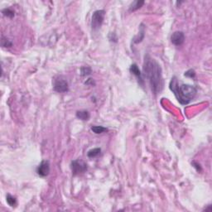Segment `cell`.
I'll use <instances>...</instances> for the list:
<instances>
[{"mask_svg": "<svg viewBox=\"0 0 212 212\" xmlns=\"http://www.w3.org/2000/svg\"><path fill=\"white\" fill-rule=\"evenodd\" d=\"M143 71L154 95L161 92L163 88V80L162 68L158 62L147 54L144 56Z\"/></svg>", "mask_w": 212, "mask_h": 212, "instance_id": "6da1fadb", "label": "cell"}, {"mask_svg": "<svg viewBox=\"0 0 212 212\" xmlns=\"http://www.w3.org/2000/svg\"><path fill=\"white\" fill-rule=\"evenodd\" d=\"M169 88L178 102L183 105L188 104L193 100L197 94V89L195 86L187 84H180L176 76H173L171 80Z\"/></svg>", "mask_w": 212, "mask_h": 212, "instance_id": "7a4b0ae2", "label": "cell"}, {"mask_svg": "<svg viewBox=\"0 0 212 212\" xmlns=\"http://www.w3.org/2000/svg\"><path fill=\"white\" fill-rule=\"evenodd\" d=\"M104 16H105L104 10H96L93 13L92 19H91V27L93 30L97 31L100 28L103 24Z\"/></svg>", "mask_w": 212, "mask_h": 212, "instance_id": "3957f363", "label": "cell"}, {"mask_svg": "<svg viewBox=\"0 0 212 212\" xmlns=\"http://www.w3.org/2000/svg\"><path fill=\"white\" fill-rule=\"evenodd\" d=\"M53 90L57 93H66L69 90V85L66 78L57 76L53 81Z\"/></svg>", "mask_w": 212, "mask_h": 212, "instance_id": "277c9868", "label": "cell"}, {"mask_svg": "<svg viewBox=\"0 0 212 212\" xmlns=\"http://www.w3.org/2000/svg\"><path fill=\"white\" fill-rule=\"evenodd\" d=\"M71 168L72 174L74 176L79 175L81 173H84L87 171V164L82 160L76 159L72 161L71 163Z\"/></svg>", "mask_w": 212, "mask_h": 212, "instance_id": "5b68a950", "label": "cell"}, {"mask_svg": "<svg viewBox=\"0 0 212 212\" xmlns=\"http://www.w3.org/2000/svg\"><path fill=\"white\" fill-rule=\"evenodd\" d=\"M50 172V162L47 160H43L37 168V173L40 177H45Z\"/></svg>", "mask_w": 212, "mask_h": 212, "instance_id": "8992f818", "label": "cell"}, {"mask_svg": "<svg viewBox=\"0 0 212 212\" xmlns=\"http://www.w3.org/2000/svg\"><path fill=\"white\" fill-rule=\"evenodd\" d=\"M185 41V35L181 31H177V32H173L171 37V42L173 45L177 46H181L184 43Z\"/></svg>", "mask_w": 212, "mask_h": 212, "instance_id": "52a82bcc", "label": "cell"}, {"mask_svg": "<svg viewBox=\"0 0 212 212\" xmlns=\"http://www.w3.org/2000/svg\"><path fill=\"white\" fill-rule=\"evenodd\" d=\"M129 71L135 75L137 78H138V83L140 84L142 86H143V84H144V80L143 79V76H142V73H141L140 70L138 68V66L137 64H132L129 68Z\"/></svg>", "mask_w": 212, "mask_h": 212, "instance_id": "ba28073f", "label": "cell"}, {"mask_svg": "<svg viewBox=\"0 0 212 212\" xmlns=\"http://www.w3.org/2000/svg\"><path fill=\"white\" fill-rule=\"evenodd\" d=\"M76 117L80 120L83 121H87L90 119V113L87 110H80L76 112Z\"/></svg>", "mask_w": 212, "mask_h": 212, "instance_id": "9c48e42d", "label": "cell"}, {"mask_svg": "<svg viewBox=\"0 0 212 212\" xmlns=\"http://www.w3.org/2000/svg\"><path fill=\"white\" fill-rule=\"evenodd\" d=\"M143 4H144V1H139V0H138V1H134V2L130 5L128 10H129V12H134V11L139 9Z\"/></svg>", "mask_w": 212, "mask_h": 212, "instance_id": "30bf717a", "label": "cell"}, {"mask_svg": "<svg viewBox=\"0 0 212 212\" xmlns=\"http://www.w3.org/2000/svg\"><path fill=\"white\" fill-rule=\"evenodd\" d=\"M101 153V149L100 148H96V149H93L91 150L87 153L88 157L90 158H93V157H96L99 156Z\"/></svg>", "mask_w": 212, "mask_h": 212, "instance_id": "8fae6325", "label": "cell"}, {"mask_svg": "<svg viewBox=\"0 0 212 212\" xmlns=\"http://www.w3.org/2000/svg\"><path fill=\"white\" fill-rule=\"evenodd\" d=\"M90 129L93 132H95L96 134H100V133H102L104 132H107L108 131V128L103 127V126H92L90 128Z\"/></svg>", "mask_w": 212, "mask_h": 212, "instance_id": "7c38bea8", "label": "cell"}, {"mask_svg": "<svg viewBox=\"0 0 212 212\" xmlns=\"http://www.w3.org/2000/svg\"><path fill=\"white\" fill-rule=\"evenodd\" d=\"M6 201H7V203H8L10 206H15L17 205V199L13 196L10 194H8L7 195V197H6Z\"/></svg>", "mask_w": 212, "mask_h": 212, "instance_id": "4fadbf2b", "label": "cell"}, {"mask_svg": "<svg viewBox=\"0 0 212 212\" xmlns=\"http://www.w3.org/2000/svg\"><path fill=\"white\" fill-rule=\"evenodd\" d=\"M91 72H92V70L90 66H83L80 69V75L82 76H87V75L91 74Z\"/></svg>", "mask_w": 212, "mask_h": 212, "instance_id": "5bb4252c", "label": "cell"}, {"mask_svg": "<svg viewBox=\"0 0 212 212\" xmlns=\"http://www.w3.org/2000/svg\"><path fill=\"white\" fill-rule=\"evenodd\" d=\"M1 43H2V47H11L12 45H13L12 42H10V41L8 39H7V38H4L3 37H2Z\"/></svg>", "mask_w": 212, "mask_h": 212, "instance_id": "9a60e30c", "label": "cell"}, {"mask_svg": "<svg viewBox=\"0 0 212 212\" xmlns=\"http://www.w3.org/2000/svg\"><path fill=\"white\" fill-rule=\"evenodd\" d=\"M3 13L4 16L8 17V18H13V16H14V12H13L12 9H10V8H5V9H3Z\"/></svg>", "mask_w": 212, "mask_h": 212, "instance_id": "2e32d148", "label": "cell"}, {"mask_svg": "<svg viewBox=\"0 0 212 212\" xmlns=\"http://www.w3.org/2000/svg\"><path fill=\"white\" fill-rule=\"evenodd\" d=\"M184 75L186 77H190V78H195V76H196V72H195L194 70L190 69L186 72H185Z\"/></svg>", "mask_w": 212, "mask_h": 212, "instance_id": "e0dca14e", "label": "cell"}]
</instances>
